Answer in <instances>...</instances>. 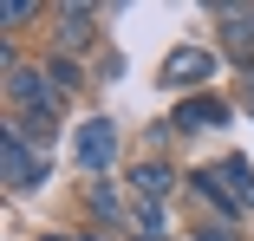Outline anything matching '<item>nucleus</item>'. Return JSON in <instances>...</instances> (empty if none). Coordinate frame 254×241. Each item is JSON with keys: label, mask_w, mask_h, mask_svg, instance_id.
<instances>
[{"label": "nucleus", "mask_w": 254, "mask_h": 241, "mask_svg": "<svg viewBox=\"0 0 254 241\" xmlns=\"http://www.w3.org/2000/svg\"><path fill=\"white\" fill-rule=\"evenodd\" d=\"M7 105H13V118L20 124H59V105H65V91L53 85V72L46 65H13L7 72Z\"/></svg>", "instance_id": "nucleus-1"}, {"label": "nucleus", "mask_w": 254, "mask_h": 241, "mask_svg": "<svg viewBox=\"0 0 254 241\" xmlns=\"http://www.w3.org/2000/svg\"><path fill=\"white\" fill-rule=\"evenodd\" d=\"M0 176H7L13 196H26V189H39L46 176H53V163H46L39 143H26V137L7 124V130H0Z\"/></svg>", "instance_id": "nucleus-2"}, {"label": "nucleus", "mask_w": 254, "mask_h": 241, "mask_svg": "<svg viewBox=\"0 0 254 241\" xmlns=\"http://www.w3.org/2000/svg\"><path fill=\"white\" fill-rule=\"evenodd\" d=\"M72 157H78L85 176L105 182V176L118 170V124H111V118H85V124L72 130Z\"/></svg>", "instance_id": "nucleus-3"}, {"label": "nucleus", "mask_w": 254, "mask_h": 241, "mask_svg": "<svg viewBox=\"0 0 254 241\" xmlns=\"http://www.w3.org/2000/svg\"><path fill=\"white\" fill-rule=\"evenodd\" d=\"M215 53H209V46H170V53H163V65H157V85H170V91H195V98H202V85H209L215 78Z\"/></svg>", "instance_id": "nucleus-4"}, {"label": "nucleus", "mask_w": 254, "mask_h": 241, "mask_svg": "<svg viewBox=\"0 0 254 241\" xmlns=\"http://www.w3.org/2000/svg\"><path fill=\"white\" fill-rule=\"evenodd\" d=\"M222 20V53L235 65H254V7H209Z\"/></svg>", "instance_id": "nucleus-5"}, {"label": "nucleus", "mask_w": 254, "mask_h": 241, "mask_svg": "<svg viewBox=\"0 0 254 241\" xmlns=\"http://www.w3.org/2000/svg\"><path fill=\"white\" fill-rule=\"evenodd\" d=\"M130 196H137L143 209H163V202L176 196V170H170L163 157H143V163L130 170Z\"/></svg>", "instance_id": "nucleus-6"}, {"label": "nucleus", "mask_w": 254, "mask_h": 241, "mask_svg": "<svg viewBox=\"0 0 254 241\" xmlns=\"http://www.w3.org/2000/svg\"><path fill=\"white\" fill-rule=\"evenodd\" d=\"M59 26H53V39H59V59H72V53H85V46H91V20H98V7H59L53 13Z\"/></svg>", "instance_id": "nucleus-7"}, {"label": "nucleus", "mask_w": 254, "mask_h": 241, "mask_svg": "<svg viewBox=\"0 0 254 241\" xmlns=\"http://www.w3.org/2000/svg\"><path fill=\"white\" fill-rule=\"evenodd\" d=\"M215 182L235 196L241 215H254V163H248V157H222V163H215Z\"/></svg>", "instance_id": "nucleus-8"}, {"label": "nucleus", "mask_w": 254, "mask_h": 241, "mask_svg": "<svg viewBox=\"0 0 254 241\" xmlns=\"http://www.w3.org/2000/svg\"><path fill=\"white\" fill-rule=\"evenodd\" d=\"M202 124H209V130H215V124H228V105H222V98H209V91H202V98H183V105H176V118H170V130H202Z\"/></svg>", "instance_id": "nucleus-9"}, {"label": "nucleus", "mask_w": 254, "mask_h": 241, "mask_svg": "<svg viewBox=\"0 0 254 241\" xmlns=\"http://www.w3.org/2000/svg\"><path fill=\"white\" fill-rule=\"evenodd\" d=\"M183 182H189L195 196H202V202H209V209L222 215V222H235V215H241V209H235V196H228V189L215 182V170H195V176H183Z\"/></svg>", "instance_id": "nucleus-10"}, {"label": "nucleus", "mask_w": 254, "mask_h": 241, "mask_svg": "<svg viewBox=\"0 0 254 241\" xmlns=\"http://www.w3.org/2000/svg\"><path fill=\"white\" fill-rule=\"evenodd\" d=\"M39 13H46V7H39V0H7V7H0V33H7V39H13V33H20V26H33Z\"/></svg>", "instance_id": "nucleus-11"}, {"label": "nucleus", "mask_w": 254, "mask_h": 241, "mask_svg": "<svg viewBox=\"0 0 254 241\" xmlns=\"http://www.w3.org/2000/svg\"><path fill=\"white\" fill-rule=\"evenodd\" d=\"M85 202H91V215L118 222V189H111V182H91V189H85Z\"/></svg>", "instance_id": "nucleus-12"}, {"label": "nucleus", "mask_w": 254, "mask_h": 241, "mask_svg": "<svg viewBox=\"0 0 254 241\" xmlns=\"http://www.w3.org/2000/svg\"><path fill=\"white\" fill-rule=\"evenodd\" d=\"M46 72H53V85L65 91V98H72V91L85 85V72H78V59H53V65H46Z\"/></svg>", "instance_id": "nucleus-13"}, {"label": "nucleus", "mask_w": 254, "mask_h": 241, "mask_svg": "<svg viewBox=\"0 0 254 241\" xmlns=\"http://www.w3.org/2000/svg\"><path fill=\"white\" fill-rule=\"evenodd\" d=\"M39 241H65V235H39Z\"/></svg>", "instance_id": "nucleus-14"}]
</instances>
